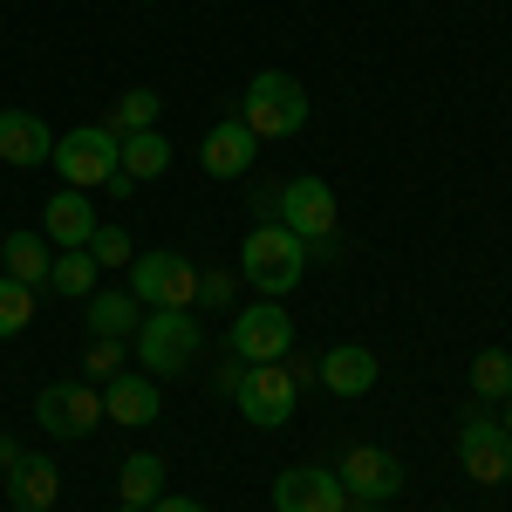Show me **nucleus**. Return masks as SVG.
<instances>
[{"label":"nucleus","mask_w":512,"mask_h":512,"mask_svg":"<svg viewBox=\"0 0 512 512\" xmlns=\"http://www.w3.org/2000/svg\"><path fill=\"white\" fill-rule=\"evenodd\" d=\"M89 308V335H137V321H144V301L130 294V287H110V294H89L82 301Z\"/></svg>","instance_id":"obj_20"},{"label":"nucleus","mask_w":512,"mask_h":512,"mask_svg":"<svg viewBox=\"0 0 512 512\" xmlns=\"http://www.w3.org/2000/svg\"><path fill=\"white\" fill-rule=\"evenodd\" d=\"M130 294L144 308H192L198 301V267L185 253H144L130 260Z\"/></svg>","instance_id":"obj_6"},{"label":"nucleus","mask_w":512,"mask_h":512,"mask_svg":"<svg viewBox=\"0 0 512 512\" xmlns=\"http://www.w3.org/2000/svg\"><path fill=\"white\" fill-rule=\"evenodd\" d=\"M55 158V137L35 110H0V164L28 171V164H48Z\"/></svg>","instance_id":"obj_16"},{"label":"nucleus","mask_w":512,"mask_h":512,"mask_svg":"<svg viewBox=\"0 0 512 512\" xmlns=\"http://www.w3.org/2000/svg\"><path fill=\"white\" fill-rule=\"evenodd\" d=\"M117 512H144V506H117Z\"/></svg>","instance_id":"obj_33"},{"label":"nucleus","mask_w":512,"mask_h":512,"mask_svg":"<svg viewBox=\"0 0 512 512\" xmlns=\"http://www.w3.org/2000/svg\"><path fill=\"white\" fill-rule=\"evenodd\" d=\"M472 390H478V396H499V403L512 396V355H506V349H485V355L472 362Z\"/></svg>","instance_id":"obj_27"},{"label":"nucleus","mask_w":512,"mask_h":512,"mask_svg":"<svg viewBox=\"0 0 512 512\" xmlns=\"http://www.w3.org/2000/svg\"><path fill=\"white\" fill-rule=\"evenodd\" d=\"M233 287H239V280L226 274V267H212V274H198V301H192V308H226V301H233Z\"/></svg>","instance_id":"obj_29"},{"label":"nucleus","mask_w":512,"mask_h":512,"mask_svg":"<svg viewBox=\"0 0 512 512\" xmlns=\"http://www.w3.org/2000/svg\"><path fill=\"white\" fill-rule=\"evenodd\" d=\"M7 499L21 512H48L55 499H62V472L48 465V458H21V472L7 478Z\"/></svg>","instance_id":"obj_21"},{"label":"nucleus","mask_w":512,"mask_h":512,"mask_svg":"<svg viewBox=\"0 0 512 512\" xmlns=\"http://www.w3.org/2000/svg\"><path fill=\"white\" fill-rule=\"evenodd\" d=\"M274 226H287L294 239H328V233H335V192H328L321 178H294V185H280Z\"/></svg>","instance_id":"obj_11"},{"label":"nucleus","mask_w":512,"mask_h":512,"mask_svg":"<svg viewBox=\"0 0 512 512\" xmlns=\"http://www.w3.org/2000/svg\"><path fill=\"white\" fill-rule=\"evenodd\" d=\"M82 253H89L96 267H130V233H123V226H96Z\"/></svg>","instance_id":"obj_28"},{"label":"nucleus","mask_w":512,"mask_h":512,"mask_svg":"<svg viewBox=\"0 0 512 512\" xmlns=\"http://www.w3.org/2000/svg\"><path fill=\"white\" fill-rule=\"evenodd\" d=\"M164 396H158V376H144V369H123L103 383V417L123 424V431H144V424H158Z\"/></svg>","instance_id":"obj_13"},{"label":"nucleus","mask_w":512,"mask_h":512,"mask_svg":"<svg viewBox=\"0 0 512 512\" xmlns=\"http://www.w3.org/2000/svg\"><path fill=\"white\" fill-rule=\"evenodd\" d=\"M335 478H342V492H349V499L383 506V499L403 492V458L383 451V444H349V451H342V465H335Z\"/></svg>","instance_id":"obj_8"},{"label":"nucleus","mask_w":512,"mask_h":512,"mask_svg":"<svg viewBox=\"0 0 512 512\" xmlns=\"http://www.w3.org/2000/svg\"><path fill=\"white\" fill-rule=\"evenodd\" d=\"M458 458H465V472L478 478V485H506L512 478V437H506V424H492L485 410H465L458 417Z\"/></svg>","instance_id":"obj_7"},{"label":"nucleus","mask_w":512,"mask_h":512,"mask_svg":"<svg viewBox=\"0 0 512 512\" xmlns=\"http://www.w3.org/2000/svg\"><path fill=\"white\" fill-rule=\"evenodd\" d=\"M35 417L48 437H89L103 424V390L96 383H48L35 396Z\"/></svg>","instance_id":"obj_9"},{"label":"nucleus","mask_w":512,"mask_h":512,"mask_svg":"<svg viewBox=\"0 0 512 512\" xmlns=\"http://www.w3.org/2000/svg\"><path fill=\"white\" fill-rule=\"evenodd\" d=\"M233 355L239 362H280V355L294 349V321L280 315V301H260V308H246V315H233Z\"/></svg>","instance_id":"obj_10"},{"label":"nucleus","mask_w":512,"mask_h":512,"mask_svg":"<svg viewBox=\"0 0 512 512\" xmlns=\"http://www.w3.org/2000/svg\"><path fill=\"white\" fill-rule=\"evenodd\" d=\"M21 458H28V451H21L14 437H0V478H14V472H21Z\"/></svg>","instance_id":"obj_30"},{"label":"nucleus","mask_w":512,"mask_h":512,"mask_svg":"<svg viewBox=\"0 0 512 512\" xmlns=\"http://www.w3.org/2000/svg\"><path fill=\"white\" fill-rule=\"evenodd\" d=\"M55 171H62V185H76V192H89V185H110L123 164H117V137L103 130V123H82V130H69V137H55Z\"/></svg>","instance_id":"obj_5"},{"label":"nucleus","mask_w":512,"mask_h":512,"mask_svg":"<svg viewBox=\"0 0 512 512\" xmlns=\"http://www.w3.org/2000/svg\"><path fill=\"white\" fill-rule=\"evenodd\" d=\"M28 321H35V287H21V280L0 274V342H7V335H21Z\"/></svg>","instance_id":"obj_26"},{"label":"nucleus","mask_w":512,"mask_h":512,"mask_svg":"<svg viewBox=\"0 0 512 512\" xmlns=\"http://www.w3.org/2000/svg\"><path fill=\"white\" fill-rule=\"evenodd\" d=\"M499 424H506V437H512V396H506V417H499Z\"/></svg>","instance_id":"obj_32"},{"label":"nucleus","mask_w":512,"mask_h":512,"mask_svg":"<svg viewBox=\"0 0 512 512\" xmlns=\"http://www.w3.org/2000/svg\"><path fill=\"white\" fill-rule=\"evenodd\" d=\"M253 130L239 117H226V123H212L205 130V144H198V164H205V178H246L253 171Z\"/></svg>","instance_id":"obj_15"},{"label":"nucleus","mask_w":512,"mask_h":512,"mask_svg":"<svg viewBox=\"0 0 512 512\" xmlns=\"http://www.w3.org/2000/svg\"><path fill=\"white\" fill-rule=\"evenodd\" d=\"M233 403L246 424H260V431H280L287 417H294V403H301V390H294V376L280 369V362H246V376L233 383Z\"/></svg>","instance_id":"obj_4"},{"label":"nucleus","mask_w":512,"mask_h":512,"mask_svg":"<svg viewBox=\"0 0 512 512\" xmlns=\"http://www.w3.org/2000/svg\"><path fill=\"white\" fill-rule=\"evenodd\" d=\"M376 376H383V362L362 349V342H342V349L321 355V390H328V396H369V390H376Z\"/></svg>","instance_id":"obj_17"},{"label":"nucleus","mask_w":512,"mask_h":512,"mask_svg":"<svg viewBox=\"0 0 512 512\" xmlns=\"http://www.w3.org/2000/svg\"><path fill=\"white\" fill-rule=\"evenodd\" d=\"M103 219H96V205H89V192H76V185H62V192L41 205V239L55 246V253H69V246H89V233H96Z\"/></svg>","instance_id":"obj_14"},{"label":"nucleus","mask_w":512,"mask_h":512,"mask_svg":"<svg viewBox=\"0 0 512 512\" xmlns=\"http://www.w3.org/2000/svg\"><path fill=\"white\" fill-rule=\"evenodd\" d=\"M198 342H205V335H198L192 308H151V315L137 321V335H130L144 376H185L198 362Z\"/></svg>","instance_id":"obj_1"},{"label":"nucleus","mask_w":512,"mask_h":512,"mask_svg":"<svg viewBox=\"0 0 512 512\" xmlns=\"http://www.w3.org/2000/svg\"><path fill=\"white\" fill-rule=\"evenodd\" d=\"M117 164H123L130 185L164 178V171H171V137H164V130H130V137H117Z\"/></svg>","instance_id":"obj_19"},{"label":"nucleus","mask_w":512,"mask_h":512,"mask_svg":"<svg viewBox=\"0 0 512 512\" xmlns=\"http://www.w3.org/2000/svg\"><path fill=\"white\" fill-rule=\"evenodd\" d=\"M308 274V239H294L287 226H253L239 246V280H253L267 301H280L294 280Z\"/></svg>","instance_id":"obj_2"},{"label":"nucleus","mask_w":512,"mask_h":512,"mask_svg":"<svg viewBox=\"0 0 512 512\" xmlns=\"http://www.w3.org/2000/svg\"><path fill=\"white\" fill-rule=\"evenodd\" d=\"M151 512H205V506H198V499H178V492H164Z\"/></svg>","instance_id":"obj_31"},{"label":"nucleus","mask_w":512,"mask_h":512,"mask_svg":"<svg viewBox=\"0 0 512 512\" xmlns=\"http://www.w3.org/2000/svg\"><path fill=\"white\" fill-rule=\"evenodd\" d=\"M239 123L253 137H294L308 123V89L294 76H280V69H260L246 82V96H239Z\"/></svg>","instance_id":"obj_3"},{"label":"nucleus","mask_w":512,"mask_h":512,"mask_svg":"<svg viewBox=\"0 0 512 512\" xmlns=\"http://www.w3.org/2000/svg\"><path fill=\"white\" fill-rule=\"evenodd\" d=\"M158 110H164L158 89H123L117 103H110V117H103V130H110V137H130V130H158Z\"/></svg>","instance_id":"obj_23"},{"label":"nucleus","mask_w":512,"mask_h":512,"mask_svg":"<svg viewBox=\"0 0 512 512\" xmlns=\"http://www.w3.org/2000/svg\"><path fill=\"white\" fill-rule=\"evenodd\" d=\"M123 506H158L164 499V458H151V451H137V458H123V478H117Z\"/></svg>","instance_id":"obj_22"},{"label":"nucleus","mask_w":512,"mask_h":512,"mask_svg":"<svg viewBox=\"0 0 512 512\" xmlns=\"http://www.w3.org/2000/svg\"><path fill=\"white\" fill-rule=\"evenodd\" d=\"M0 274L21 280V287H48V274H55V246L41 233H7L0 239Z\"/></svg>","instance_id":"obj_18"},{"label":"nucleus","mask_w":512,"mask_h":512,"mask_svg":"<svg viewBox=\"0 0 512 512\" xmlns=\"http://www.w3.org/2000/svg\"><path fill=\"white\" fill-rule=\"evenodd\" d=\"M123 335H96V342H89V355H82V383H96V390H103V383H110V376H123Z\"/></svg>","instance_id":"obj_25"},{"label":"nucleus","mask_w":512,"mask_h":512,"mask_svg":"<svg viewBox=\"0 0 512 512\" xmlns=\"http://www.w3.org/2000/svg\"><path fill=\"white\" fill-rule=\"evenodd\" d=\"M96 274H103V267H96L82 246H69V253H55V274H48V287H55V294H69V301H89V294H96Z\"/></svg>","instance_id":"obj_24"},{"label":"nucleus","mask_w":512,"mask_h":512,"mask_svg":"<svg viewBox=\"0 0 512 512\" xmlns=\"http://www.w3.org/2000/svg\"><path fill=\"white\" fill-rule=\"evenodd\" d=\"M274 512H349V492L321 465H294L274 478Z\"/></svg>","instance_id":"obj_12"}]
</instances>
